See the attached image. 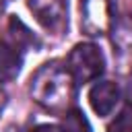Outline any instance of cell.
I'll list each match as a JSON object with an SVG mask.
<instances>
[{"instance_id": "cell-7", "label": "cell", "mask_w": 132, "mask_h": 132, "mask_svg": "<svg viewBox=\"0 0 132 132\" xmlns=\"http://www.w3.org/2000/svg\"><path fill=\"white\" fill-rule=\"evenodd\" d=\"M62 132H91V126H89V122L80 109H70L64 116Z\"/></svg>"}, {"instance_id": "cell-2", "label": "cell", "mask_w": 132, "mask_h": 132, "mask_svg": "<svg viewBox=\"0 0 132 132\" xmlns=\"http://www.w3.org/2000/svg\"><path fill=\"white\" fill-rule=\"evenodd\" d=\"M68 72L74 82H91L103 72V54L93 43H78L68 56Z\"/></svg>"}, {"instance_id": "cell-5", "label": "cell", "mask_w": 132, "mask_h": 132, "mask_svg": "<svg viewBox=\"0 0 132 132\" xmlns=\"http://www.w3.org/2000/svg\"><path fill=\"white\" fill-rule=\"evenodd\" d=\"M23 64V50L14 39L0 41V80H12Z\"/></svg>"}, {"instance_id": "cell-4", "label": "cell", "mask_w": 132, "mask_h": 132, "mask_svg": "<svg viewBox=\"0 0 132 132\" xmlns=\"http://www.w3.org/2000/svg\"><path fill=\"white\" fill-rule=\"evenodd\" d=\"M29 8L45 29H60L66 21L68 0H29Z\"/></svg>"}, {"instance_id": "cell-9", "label": "cell", "mask_w": 132, "mask_h": 132, "mask_svg": "<svg viewBox=\"0 0 132 132\" xmlns=\"http://www.w3.org/2000/svg\"><path fill=\"white\" fill-rule=\"evenodd\" d=\"M31 132H62L58 126H50V124H43V126H37V128H33Z\"/></svg>"}, {"instance_id": "cell-3", "label": "cell", "mask_w": 132, "mask_h": 132, "mask_svg": "<svg viewBox=\"0 0 132 132\" xmlns=\"http://www.w3.org/2000/svg\"><path fill=\"white\" fill-rule=\"evenodd\" d=\"M80 27L89 35L105 33L116 16V0H80Z\"/></svg>"}, {"instance_id": "cell-1", "label": "cell", "mask_w": 132, "mask_h": 132, "mask_svg": "<svg viewBox=\"0 0 132 132\" xmlns=\"http://www.w3.org/2000/svg\"><path fill=\"white\" fill-rule=\"evenodd\" d=\"M72 80L74 78L70 76L68 68L64 70L56 62L45 64L35 72L31 80V95L45 109L58 111L68 103L72 95Z\"/></svg>"}, {"instance_id": "cell-6", "label": "cell", "mask_w": 132, "mask_h": 132, "mask_svg": "<svg viewBox=\"0 0 132 132\" xmlns=\"http://www.w3.org/2000/svg\"><path fill=\"white\" fill-rule=\"evenodd\" d=\"M118 97H120V89H118V85L111 82V80H101V82H97V85L91 89V93H89V101H91L93 109H95L99 116H107V113L116 107Z\"/></svg>"}, {"instance_id": "cell-8", "label": "cell", "mask_w": 132, "mask_h": 132, "mask_svg": "<svg viewBox=\"0 0 132 132\" xmlns=\"http://www.w3.org/2000/svg\"><path fill=\"white\" fill-rule=\"evenodd\" d=\"M109 132H132V103H128L107 128Z\"/></svg>"}]
</instances>
